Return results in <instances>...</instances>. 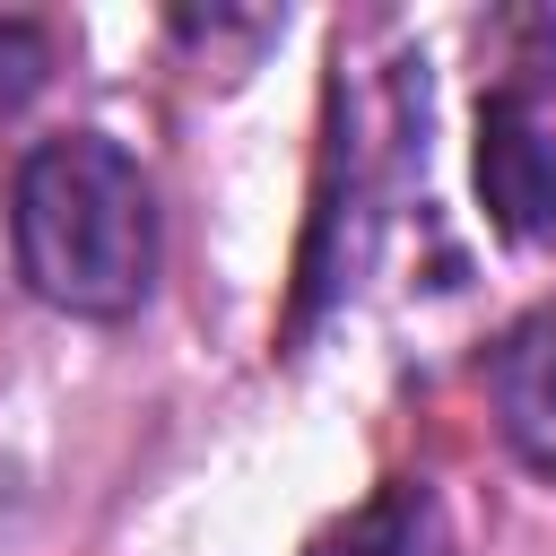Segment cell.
<instances>
[{
    "label": "cell",
    "mask_w": 556,
    "mask_h": 556,
    "mask_svg": "<svg viewBox=\"0 0 556 556\" xmlns=\"http://www.w3.org/2000/svg\"><path fill=\"white\" fill-rule=\"evenodd\" d=\"M304 556H452V530H443V504L417 478H391L356 513H339Z\"/></svg>",
    "instance_id": "277c9868"
},
{
    "label": "cell",
    "mask_w": 556,
    "mask_h": 556,
    "mask_svg": "<svg viewBox=\"0 0 556 556\" xmlns=\"http://www.w3.org/2000/svg\"><path fill=\"white\" fill-rule=\"evenodd\" d=\"M486 400H495L504 443H513L539 478H556V304L521 313V321L495 339V356H486Z\"/></svg>",
    "instance_id": "3957f363"
},
{
    "label": "cell",
    "mask_w": 556,
    "mask_h": 556,
    "mask_svg": "<svg viewBox=\"0 0 556 556\" xmlns=\"http://www.w3.org/2000/svg\"><path fill=\"white\" fill-rule=\"evenodd\" d=\"M52 70V35L35 17H0V104H26Z\"/></svg>",
    "instance_id": "5b68a950"
},
{
    "label": "cell",
    "mask_w": 556,
    "mask_h": 556,
    "mask_svg": "<svg viewBox=\"0 0 556 556\" xmlns=\"http://www.w3.org/2000/svg\"><path fill=\"white\" fill-rule=\"evenodd\" d=\"M478 200H486L495 235H513V243L556 235V139H547L530 87H495L478 113Z\"/></svg>",
    "instance_id": "7a4b0ae2"
},
{
    "label": "cell",
    "mask_w": 556,
    "mask_h": 556,
    "mask_svg": "<svg viewBox=\"0 0 556 556\" xmlns=\"http://www.w3.org/2000/svg\"><path fill=\"white\" fill-rule=\"evenodd\" d=\"M17 278L78 321H122L156 278V191L104 130H61L17 165L9 191Z\"/></svg>",
    "instance_id": "6da1fadb"
}]
</instances>
